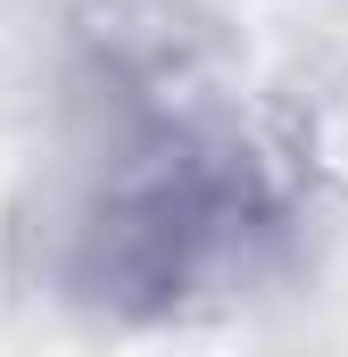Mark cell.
Returning <instances> with one entry per match:
<instances>
[{
	"mask_svg": "<svg viewBox=\"0 0 348 357\" xmlns=\"http://www.w3.org/2000/svg\"><path fill=\"white\" fill-rule=\"evenodd\" d=\"M282 241V199L241 133L100 158L67 216V291L116 324H174L249 291Z\"/></svg>",
	"mask_w": 348,
	"mask_h": 357,
	"instance_id": "obj_1",
	"label": "cell"
},
{
	"mask_svg": "<svg viewBox=\"0 0 348 357\" xmlns=\"http://www.w3.org/2000/svg\"><path fill=\"white\" fill-rule=\"evenodd\" d=\"M241 50L207 0H67V116L91 167L158 142L232 133Z\"/></svg>",
	"mask_w": 348,
	"mask_h": 357,
	"instance_id": "obj_2",
	"label": "cell"
}]
</instances>
